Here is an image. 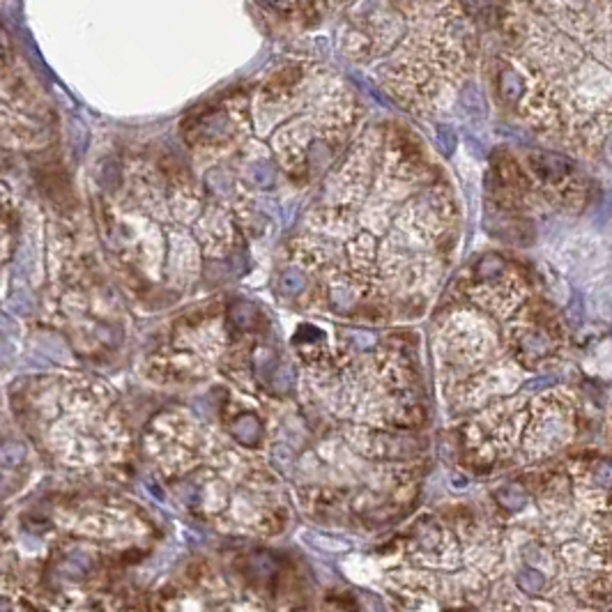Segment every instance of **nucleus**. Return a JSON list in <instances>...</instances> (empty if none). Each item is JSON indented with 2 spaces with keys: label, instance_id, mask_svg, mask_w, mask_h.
Here are the masks:
<instances>
[{
  "label": "nucleus",
  "instance_id": "nucleus-1",
  "mask_svg": "<svg viewBox=\"0 0 612 612\" xmlns=\"http://www.w3.org/2000/svg\"><path fill=\"white\" fill-rule=\"evenodd\" d=\"M233 435L237 438L239 444H244V447H256L258 442H261L263 438V426L261 421H258V416L251 414V412H242L237 416V419L233 421Z\"/></svg>",
  "mask_w": 612,
  "mask_h": 612
},
{
  "label": "nucleus",
  "instance_id": "nucleus-2",
  "mask_svg": "<svg viewBox=\"0 0 612 612\" xmlns=\"http://www.w3.org/2000/svg\"><path fill=\"white\" fill-rule=\"evenodd\" d=\"M532 166H534V171L541 175V178L552 180V178H560V175H564V173H569L571 162L567 159V157H562V154L541 152V154L532 157Z\"/></svg>",
  "mask_w": 612,
  "mask_h": 612
},
{
  "label": "nucleus",
  "instance_id": "nucleus-3",
  "mask_svg": "<svg viewBox=\"0 0 612 612\" xmlns=\"http://www.w3.org/2000/svg\"><path fill=\"white\" fill-rule=\"evenodd\" d=\"M258 309L249 302H233L230 304V320L237 329H256L258 324Z\"/></svg>",
  "mask_w": 612,
  "mask_h": 612
},
{
  "label": "nucleus",
  "instance_id": "nucleus-4",
  "mask_svg": "<svg viewBox=\"0 0 612 612\" xmlns=\"http://www.w3.org/2000/svg\"><path fill=\"white\" fill-rule=\"evenodd\" d=\"M495 499L499 502V506L506 509V511H518V509H523L527 504V493L521 488V486H504L499 488L495 493Z\"/></svg>",
  "mask_w": 612,
  "mask_h": 612
},
{
  "label": "nucleus",
  "instance_id": "nucleus-5",
  "mask_svg": "<svg viewBox=\"0 0 612 612\" xmlns=\"http://www.w3.org/2000/svg\"><path fill=\"white\" fill-rule=\"evenodd\" d=\"M523 90H525L523 79L518 76L516 72L506 69V72L502 74V81H499V92H502V97H504L506 101H518V97L523 95Z\"/></svg>",
  "mask_w": 612,
  "mask_h": 612
},
{
  "label": "nucleus",
  "instance_id": "nucleus-6",
  "mask_svg": "<svg viewBox=\"0 0 612 612\" xmlns=\"http://www.w3.org/2000/svg\"><path fill=\"white\" fill-rule=\"evenodd\" d=\"M504 270V261L495 254H488L479 261V267H477V276L481 281H490L495 279V276H499Z\"/></svg>",
  "mask_w": 612,
  "mask_h": 612
},
{
  "label": "nucleus",
  "instance_id": "nucleus-7",
  "mask_svg": "<svg viewBox=\"0 0 612 612\" xmlns=\"http://www.w3.org/2000/svg\"><path fill=\"white\" fill-rule=\"evenodd\" d=\"M518 587H521L523 591H527V594H536V591H541L545 587V578L541 571L536 569H525L518 573Z\"/></svg>",
  "mask_w": 612,
  "mask_h": 612
},
{
  "label": "nucleus",
  "instance_id": "nucleus-8",
  "mask_svg": "<svg viewBox=\"0 0 612 612\" xmlns=\"http://www.w3.org/2000/svg\"><path fill=\"white\" fill-rule=\"evenodd\" d=\"M300 288H302V276H300L298 272L288 270V272H285V274L281 276V290H283L285 295H295V293H300Z\"/></svg>",
  "mask_w": 612,
  "mask_h": 612
},
{
  "label": "nucleus",
  "instance_id": "nucleus-9",
  "mask_svg": "<svg viewBox=\"0 0 612 612\" xmlns=\"http://www.w3.org/2000/svg\"><path fill=\"white\" fill-rule=\"evenodd\" d=\"M254 180H256V184H258V187H263V189H270V187H272V182H274V175L270 173V166H265V164H258L256 169H254Z\"/></svg>",
  "mask_w": 612,
  "mask_h": 612
},
{
  "label": "nucleus",
  "instance_id": "nucleus-10",
  "mask_svg": "<svg viewBox=\"0 0 612 612\" xmlns=\"http://www.w3.org/2000/svg\"><path fill=\"white\" fill-rule=\"evenodd\" d=\"M594 481L596 486H612V463H601V465L594 470Z\"/></svg>",
  "mask_w": 612,
  "mask_h": 612
},
{
  "label": "nucleus",
  "instance_id": "nucleus-11",
  "mask_svg": "<svg viewBox=\"0 0 612 612\" xmlns=\"http://www.w3.org/2000/svg\"><path fill=\"white\" fill-rule=\"evenodd\" d=\"M175 493H178V497L182 499V504H187V506H196L200 502L198 490H193L191 486H178Z\"/></svg>",
  "mask_w": 612,
  "mask_h": 612
},
{
  "label": "nucleus",
  "instance_id": "nucleus-12",
  "mask_svg": "<svg viewBox=\"0 0 612 612\" xmlns=\"http://www.w3.org/2000/svg\"><path fill=\"white\" fill-rule=\"evenodd\" d=\"M438 141H440V145H442V150L444 152H453V147H456V136H453V132L449 127H442L440 132H438Z\"/></svg>",
  "mask_w": 612,
  "mask_h": 612
},
{
  "label": "nucleus",
  "instance_id": "nucleus-13",
  "mask_svg": "<svg viewBox=\"0 0 612 612\" xmlns=\"http://www.w3.org/2000/svg\"><path fill=\"white\" fill-rule=\"evenodd\" d=\"M463 104L470 106V108H475V110H479V108L484 110V101H481V95L472 86L463 92Z\"/></svg>",
  "mask_w": 612,
  "mask_h": 612
},
{
  "label": "nucleus",
  "instance_id": "nucleus-14",
  "mask_svg": "<svg viewBox=\"0 0 612 612\" xmlns=\"http://www.w3.org/2000/svg\"><path fill=\"white\" fill-rule=\"evenodd\" d=\"M555 382V378H543V380H532L530 385H527V389H541V387H545V385H552Z\"/></svg>",
  "mask_w": 612,
  "mask_h": 612
},
{
  "label": "nucleus",
  "instance_id": "nucleus-15",
  "mask_svg": "<svg viewBox=\"0 0 612 612\" xmlns=\"http://www.w3.org/2000/svg\"><path fill=\"white\" fill-rule=\"evenodd\" d=\"M604 157H606V162L612 166V134L606 138V143H604Z\"/></svg>",
  "mask_w": 612,
  "mask_h": 612
},
{
  "label": "nucleus",
  "instance_id": "nucleus-16",
  "mask_svg": "<svg viewBox=\"0 0 612 612\" xmlns=\"http://www.w3.org/2000/svg\"><path fill=\"white\" fill-rule=\"evenodd\" d=\"M580 309H582V304H580V302H576V311H580ZM569 318H573V306H571V309H569ZM580 318H582V315L578 313V315H576V320H578V324H580Z\"/></svg>",
  "mask_w": 612,
  "mask_h": 612
}]
</instances>
